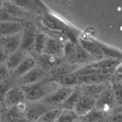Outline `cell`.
<instances>
[{"mask_svg":"<svg viewBox=\"0 0 122 122\" xmlns=\"http://www.w3.org/2000/svg\"><path fill=\"white\" fill-rule=\"evenodd\" d=\"M59 85L50 81H42L39 83L21 88L25 98L29 101L35 102L44 99L58 89Z\"/></svg>","mask_w":122,"mask_h":122,"instance_id":"obj_1","label":"cell"},{"mask_svg":"<svg viewBox=\"0 0 122 122\" xmlns=\"http://www.w3.org/2000/svg\"><path fill=\"white\" fill-rule=\"evenodd\" d=\"M64 56L69 64L79 65L97 61L78 43L67 41L64 44Z\"/></svg>","mask_w":122,"mask_h":122,"instance_id":"obj_2","label":"cell"},{"mask_svg":"<svg viewBox=\"0 0 122 122\" xmlns=\"http://www.w3.org/2000/svg\"><path fill=\"white\" fill-rule=\"evenodd\" d=\"M73 91L72 87H60L53 93L42 99L41 102L48 106L61 105Z\"/></svg>","mask_w":122,"mask_h":122,"instance_id":"obj_3","label":"cell"},{"mask_svg":"<svg viewBox=\"0 0 122 122\" xmlns=\"http://www.w3.org/2000/svg\"><path fill=\"white\" fill-rule=\"evenodd\" d=\"M46 77V71L41 67L36 66L21 77L17 78L18 83L22 86L32 85L41 82Z\"/></svg>","mask_w":122,"mask_h":122,"instance_id":"obj_4","label":"cell"},{"mask_svg":"<svg viewBox=\"0 0 122 122\" xmlns=\"http://www.w3.org/2000/svg\"><path fill=\"white\" fill-rule=\"evenodd\" d=\"M50 106L42 102H33L25 110V117L29 122H36L45 114L50 110Z\"/></svg>","mask_w":122,"mask_h":122,"instance_id":"obj_5","label":"cell"},{"mask_svg":"<svg viewBox=\"0 0 122 122\" xmlns=\"http://www.w3.org/2000/svg\"><path fill=\"white\" fill-rule=\"evenodd\" d=\"M25 99V94L21 88L13 86L6 93L2 99V101L7 107L13 108L23 103Z\"/></svg>","mask_w":122,"mask_h":122,"instance_id":"obj_6","label":"cell"},{"mask_svg":"<svg viewBox=\"0 0 122 122\" xmlns=\"http://www.w3.org/2000/svg\"><path fill=\"white\" fill-rule=\"evenodd\" d=\"M96 100L94 98L88 95H81L79 100L74 108L73 111L77 116L84 117L88 113L94 109Z\"/></svg>","mask_w":122,"mask_h":122,"instance_id":"obj_7","label":"cell"},{"mask_svg":"<svg viewBox=\"0 0 122 122\" xmlns=\"http://www.w3.org/2000/svg\"><path fill=\"white\" fill-rule=\"evenodd\" d=\"M115 101L113 91L107 88L97 97L95 107L103 112L108 111L113 107Z\"/></svg>","mask_w":122,"mask_h":122,"instance_id":"obj_8","label":"cell"},{"mask_svg":"<svg viewBox=\"0 0 122 122\" xmlns=\"http://www.w3.org/2000/svg\"><path fill=\"white\" fill-rule=\"evenodd\" d=\"M42 53L60 58L64 56V43L55 38L48 37Z\"/></svg>","mask_w":122,"mask_h":122,"instance_id":"obj_9","label":"cell"},{"mask_svg":"<svg viewBox=\"0 0 122 122\" xmlns=\"http://www.w3.org/2000/svg\"><path fill=\"white\" fill-rule=\"evenodd\" d=\"M77 42H79L77 43L96 61L104 59L103 53L94 39L81 38Z\"/></svg>","mask_w":122,"mask_h":122,"instance_id":"obj_10","label":"cell"},{"mask_svg":"<svg viewBox=\"0 0 122 122\" xmlns=\"http://www.w3.org/2000/svg\"><path fill=\"white\" fill-rule=\"evenodd\" d=\"M21 32L13 35L4 36L0 39V43L8 55L14 53L20 49Z\"/></svg>","mask_w":122,"mask_h":122,"instance_id":"obj_11","label":"cell"},{"mask_svg":"<svg viewBox=\"0 0 122 122\" xmlns=\"http://www.w3.org/2000/svg\"><path fill=\"white\" fill-rule=\"evenodd\" d=\"M23 30V26L20 21L0 22V35L2 37L20 33Z\"/></svg>","mask_w":122,"mask_h":122,"instance_id":"obj_12","label":"cell"},{"mask_svg":"<svg viewBox=\"0 0 122 122\" xmlns=\"http://www.w3.org/2000/svg\"><path fill=\"white\" fill-rule=\"evenodd\" d=\"M38 62L39 63L40 67L44 70L46 71L54 69L59 64H61V58L60 57H54L45 54H40L38 56Z\"/></svg>","mask_w":122,"mask_h":122,"instance_id":"obj_13","label":"cell"},{"mask_svg":"<svg viewBox=\"0 0 122 122\" xmlns=\"http://www.w3.org/2000/svg\"><path fill=\"white\" fill-rule=\"evenodd\" d=\"M35 36L36 33L33 28H25L23 33H21V44L19 50L24 51L32 48L33 46Z\"/></svg>","mask_w":122,"mask_h":122,"instance_id":"obj_14","label":"cell"},{"mask_svg":"<svg viewBox=\"0 0 122 122\" xmlns=\"http://www.w3.org/2000/svg\"><path fill=\"white\" fill-rule=\"evenodd\" d=\"M110 75H90L77 76V83L82 85H90L102 83L109 79Z\"/></svg>","mask_w":122,"mask_h":122,"instance_id":"obj_15","label":"cell"},{"mask_svg":"<svg viewBox=\"0 0 122 122\" xmlns=\"http://www.w3.org/2000/svg\"><path fill=\"white\" fill-rule=\"evenodd\" d=\"M36 60L32 57H26L14 70L13 75L16 78L21 77L35 67Z\"/></svg>","mask_w":122,"mask_h":122,"instance_id":"obj_16","label":"cell"},{"mask_svg":"<svg viewBox=\"0 0 122 122\" xmlns=\"http://www.w3.org/2000/svg\"><path fill=\"white\" fill-rule=\"evenodd\" d=\"M120 60L114 59H103L100 61H97L92 63L88 64L87 66L94 69L101 70H112L115 69L121 64Z\"/></svg>","mask_w":122,"mask_h":122,"instance_id":"obj_17","label":"cell"},{"mask_svg":"<svg viewBox=\"0 0 122 122\" xmlns=\"http://www.w3.org/2000/svg\"><path fill=\"white\" fill-rule=\"evenodd\" d=\"M46 80L54 82L59 85L65 87H71L77 84V76L75 73H68L54 78L47 79Z\"/></svg>","mask_w":122,"mask_h":122,"instance_id":"obj_18","label":"cell"},{"mask_svg":"<svg viewBox=\"0 0 122 122\" xmlns=\"http://www.w3.org/2000/svg\"><path fill=\"white\" fill-rule=\"evenodd\" d=\"M26 58L24 51L19 50L14 53L9 55L5 65L9 71L15 69Z\"/></svg>","mask_w":122,"mask_h":122,"instance_id":"obj_19","label":"cell"},{"mask_svg":"<svg viewBox=\"0 0 122 122\" xmlns=\"http://www.w3.org/2000/svg\"><path fill=\"white\" fill-rule=\"evenodd\" d=\"M77 70V66L73 65L71 64H59L56 66L54 69H51V77L50 78H54V77H58L62 75H66L68 73H74Z\"/></svg>","mask_w":122,"mask_h":122,"instance_id":"obj_20","label":"cell"},{"mask_svg":"<svg viewBox=\"0 0 122 122\" xmlns=\"http://www.w3.org/2000/svg\"><path fill=\"white\" fill-rule=\"evenodd\" d=\"M95 41L100 48L101 49V51L103 53L104 56L105 57H108L110 59H114V60H120L122 58V52L117 49H116L114 48L111 47L108 45L101 43L98 41Z\"/></svg>","mask_w":122,"mask_h":122,"instance_id":"obj_21","label":"cell"},{"mask_svg":"<svg viewBox=\"0 0 122 122\" xmlns=\"http://www.w3.org/2000/svg\"><path fill=\"white\" fill-rule=\"evenodd\" d=\"M106 89H107V88L103 83L90 85H83L82 88L84 95L91 97L95 99L97 98L98 97L101 95Z\"/></svg>","mask_w":122,"mask_h":122,"instance_id":"obj_22","label":"cell"},{"mask_svg":"<svg viewBox=\"0 0 122 122\" xmlns=\"http://www.w3.org/2000/svg\"><path fill=\"white\" fill-rule=\"evenodd\" d=\"M81 96V94L79 91L74 90L70 96L62 103L61 109L64 111L73 110Z\"/></svg>","mask_w":122,"mask_h":122,"instance_id":"obj_23","label":"cell"},{"mask_svg":"<svg viewBox=\"0 0 122 122\" xmlns=\"http://www.w3.org/2000/svg\"><path fill=\"white\" fill-rule=\"evenodd\" d=\"M61 112V110L58 108L50 109L36 122H56Z\"/></svg>","mask_w":122,"mask_h":122,"instance_id":"obj_24","label":"cell"},{"mask_svg":"<svg viewBox=\"0 0 122 122\" xmlns=\"http://www.w3.org/2000/svg\"><path fill=\"white\" fill-rule=\"evenodd\" d=\"M47 38V36L43 33L36 34L35 39L33 47L34 48L35 50L39 54L42 53L43 51H44Z\"/></svg>","mask_w":122,"mask_h":122,"instance_id":"obj_25","label":"cell"},{"mask_svg":"<svg viewBox=\"0 0 122 122\" xmlns=\"http://www.w3.org/2000/svg\"><path fill=\"white\" fill-rule=\"evenodd\" d=\"M83 117L85 122H96L104 119V112L98 109H93Z\"/></svg>","mask_w":122,"mask_h":122,"instance_id":"obj_26","label":"cell"},{"mask_svg":"<svg viewBox=\"0 0 122 122\" xmlns=\"http://www.w3.org/2000/svg\"><path fill=\"white\" fill-rule=\"evenodd\" d=\"M78 117L73 110L64 111L60 114L56 122H73Z\"/></svg>","mask_w":122,"mask_h":122,"instance_id":"obj_27","label":"cell"},{"mask_svg":"<svg viewBox=\"0 0 122 122\" xmlns=\"http://www.w3.org/2000/svg\"><path fill=\"white\" fill-rule=\"evenodd\" d=\"M13 87V82L10 78L0 82V100L2 101L6 93Z\"/></svg>","mask_w":122,"mask_h":122,"instance_id":"obj_28","label":"cell"},{"mask_svg":"<svg viewBox=\"0 0 122 122\" xmlns=\"http://www.w3.org/2000/svg\"><path fill=\"white\" fill-rule=\"evenodd\" d=\"M10 77V71L5 64H0V82Z\"/></svg>","mask_w":122,"mask_h":122,"instance_id":"obj_29","label":"cell"},{"mask_svg":"<svg viewBox=\"0 0 122 122\" xmlns=\"http://www.w3.org/2000/svg\"><path fill=\"white\" fill-rule=\"evenodd\" d=\"M112 91L114 94L116 101H117V102H121L122 88L120 83H117L116 84H114Z\"/></svg>","mask_w":122,"mask_h":122,"instance_id":"obj_30","label":"cell"},{"mask_svg":"<svg viewBox=\"0 0 122 122\" xmlns=\"http://www.w3.org/2000/svg\"><path fill=\"white\" fill-rule=\"evenodd\" d=\"M9 55L7 53L5 50L0 43V64H4L6 62Z\"/></svg>","mask_w":122,"mask_h":122,"instance_id":"obj_31","label":"cell"},{"mask_svg":"<svg viewBox=\"0 0 122 122\" xmlns=\"http://www.w3.org/2000/svg\"><path fill=\"white\" fill-rule=\"evenodd\" d=\"M112 122H122L121 113H116L112 118Z\"/></svg>","mask_w":122,"mask_h":122,"instance_id":"obj_32","label":"cell"},{"mask_svg":"<svg viewBox=\"0 0 122 122\" xmlns=\"http://www.w3.org/2000/svg\"><path fill=\"white\" fill-rule=\"evenodd\" d=\"M8 122H29L27 121L26 119H22L21 117H16L13 119H9Z\"/></svg>","mask_w":122,"mask_h":122,"instance_id":"obj_33","label":"cell"},{"mask_svg":"<svg viewBox=\"0 0 122 122\" xmlns=\"http://www.w3.org/2000/svg\"><path fill=\"white\" fill-rule=\"evenodd\" d=\"M96 122H108L106 120H105L104 119H101V120H98V121H97Z\"/></svg>","mask_w":122,"mask_h":122,"instance_id":"obj_34","label":"cell"},{"mask_svg":"<svg viewBox=\"0 0 122 122\" xmlns=\"http://www.w3.org/2000/svg\"><path fill=\"white\" fill-rule=\"evenodd\" d=\"M73 122H81L80 121H79L78 120H75V121H74Z\"/></svg>","mask_w":122,"mask_h":122,"instance_id":"obj_35","label":"cell"},{"mask_svg":"<svg viewBox=\"0 0 122 122\" xmlns=\"http://www.w3.org/2000/svg\"><path fill=\"white\" fill-rule=\"evenodd\" d=\"M1 8V1H0V8Z\"/></svg>","mask_w":122,"mask_h":122,"instance_id":"obj_36","label":"cell"}]
</instances>
